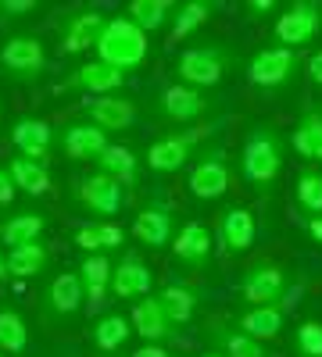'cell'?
I'll list each match as a JSON object with an SVG mask.
<instances>
[{"label":"cell","mask_w":322,"mask_h":357,"mask_svg":"<svg viewBox=\"0 0 322 357\" xmlns=\"http://www.w3.org/2000/svg\"><path fill=\"white\" fill-rule=\"evenodd\" d=\"M133 357H172L161 343H143V347H136L133 350Z\"/></svg>","instance_id":"obj_42"},{"label":"cell","mask_w":322,"mask_h":357,"mask_svg":"<svg viewBox=\"0 0 322 357\" xmlns=\"http://www.w3.org/2000/svg\"><path fill=\"white\" fill-rule=\"evenodd\" d=\"M57 143H61V154L72 158V161H97L111 146L108 132L97 129L94 122H86V118L82 122H68L61 132H57Z\"/></svg>","instance_id":"obj_14"},{"label":"cell","mask_w":322,"mask_h":357,"mask_svg":"<svg viewBox=\"0 0 322 357\" xmlns=\"http://www.w3.org/2000/svg\"><path fill=\"white\" fill-rule=\"evenodd\" d=\"M229 183H233V168H229L226 151L222 146H204L197 154V161L190 165L186 193L193 200H219L229 193Z\"/></svg>","instance_id":"obj_3"},{"label":"cell","mask_w":322,"mask_h":357,"mask_svg":"<svg viewBox=\"0 0 322 357\" xmlns=\"http://www.w3.org/2000/svg\"><path fill=\"white\" fill-rule=\"evenodd\" d=\"M204 139V129H180V132H165L158 136L151 146H147V168L158 172V175H172V172H180L193 151L200 146Z\"/></svg>","instance_id":"obj_10"},{"label":"cell","mask_w":322,"mask_h":357,"mask_svg":"<svg viewBox=\"0 0 322 357\" xmlns=\"http://www.w3.org/2000/svg\"><path fill=\"white\" fill-rule=\"evenodd\" d=\"M122 86H126V75L119 68L104 65V61H82L61 82V89H72V93H94V97H111V93H119Z\"/></svg>","instance_id":"obj_13"},{"label":"cell","mask_w":322,"mask_h":357,"mask_svg":"<svg viewBox=\"0 0 322 357\" xmlns=\"http://www.w3.org/2000/svg\"><path fill=\"white\" fill-rule=\"evenodd\" d=\"M11 143H15V154L33 158V161H47L54 143H57V132H54V126L43 122V118L25 114L11 126Z\"/></svg>","instance_id":"obj_15"},{"label":"cell","mask_w":322,"mask_h":357,"mask_svg":"<svg viewBox=\"0 0 322 357\" xmlns=\"http://www.w3.org/2000/svg\"><path fill=\"white\" fill-rule=\"evenodd\" d=\"M8 172H11V178H15V190H22V193H29V197H43V193H50V172H47V161H33V158H22V154H15L11 161H8Z\"/></svg>","instance_id":"obj_29"},{"label":"cell","mask_w":322,"mask_h":357,"mask_svg":"<svg viewBox=\"0 0 322 357\" xmlns=\"http://www.w3.org/2000/svg\"><path fill=\"white\" fill-rule=\"evenodd\" d=\"M4 279H11V272H8V254L0 250V282H4Z\"/></svg>","instance_id":"obj_45"},{"label":"cell","mask_w":322,"mask_h":357,"mask_svg":"<svg viewBox=\"0 0 322 357\" xmlns=\"http://www.w3.org/2000/svg\"><path fill=\"white\" fill-rule=\"evenodd\" d=\"M286 143L294 146L305 161H322V111L308 107L298 118V126H294V132H290Z\"/></svg>","instance_id":"obj_28"},{"label":"cell","mask_w":322,"mask_h":357,"mask_svg":"<svg viewBox=\"0 0 322 357\" xmlns=\"http://www.w3.org/2000/svg\"><path fill=\"white\" fill-rule=\"evenodd\" d=\"M158 111H161V118H168V122H197V118H204V111H208V97H204L200 89L172 82V86L161 89Z\"/></svg>","instance_id":"obj_20"},{"label":"cell","mask_w":322,"mask_h":357,"mask_svg":"<svg viewBox=\"0 0 322 357\" xmlns=\"http://www.w3.org/2000/svg\"><path fill=\"white\" fill-rule=\"evenodd\" d=\"M129 333H133V325H129V318L126 314H101L97 321H94V329H90V336H94V347L101 350V354H111V350H119L126 340H129Z\"/></svg>","instance_id":"obj_35"},{"label":"cell","mask_w":322,"mask_h":357,"mask_svg":"<svg viewBox=\"0 0 322 357\" xmlns=\"http://www.w3.org/2000/svg\"><path fill=\"white\" fill-rule=\"evenodd\" d=\"M29 347V325L18 307L0 304V354H25Z\"/></svg>","instance_id":"obj_36"},{"label":"cell","mask_w":322,"mask_h":357,"mask_svg":"<svg viewBox=\"0 0 322 357\" xmlns=\"http://www.w3.org/2000/svg\"><path fill=\"white\" fill-rule=\"evenodd\" d=\"M75 200L82 211L97 215V222H111L126 207V186H119L104 172H90L75 183Z\"/></svg>","instance_id":"obj_6"},{"label":"cell","mask_w":322,"mask_h":357,"mask_svg":"<svg viewBox=\"0 0 322 357\" xmlns=\"http://www.w3.org/2000/svg\"><path fill=\"white\" fill-rule=\"evenodd\" d=\"M172 254L180 257V264H190V268H204L212 257V229L204 222H186L180 225L172 240Z\"/></svg>","instance_id":"obj_22"},{"label":"cell","mask_w":322,"mask_h":357,"mask_svg":"<svg viewBox=\"0 0 322 357\" xmlns=\"http://www.w3.org/2000/svg\"><path fill=\"white\" fill-rule=\"evenodd\" d=\"M308 79H312L315 86H322V50H315V54L308 57Z\"/></svg>","instance_id":"obj_43"},{"label":"cell","mask_w":322,"mask_h":357,"mask_svg":"<svg viewBox=\"0 0 322 357\" xmlns=\"http://www.w3.org/2000/svg\"><path fill=\"white\" fill-rule=\"evenodd\" d=\"M86 304V293H82V282L75 272H61V275H54L47 293H43V318H54V321H61L68 314H75L79 307Z\"/></svg>","instance_id":"obj_19"},{"label":"cell","mask_w":322,"mask_h":357,"mask_svg":"<svg viewBox=\"0 0 322 357\" xmlns=\"http://www.w3.org/2000/svg\"><path fill=\"white\" fill-rule=\"evenodd\" d=\"M258 240V218L251 207H226L219 215V243L226 254H247Z\"/></svg>","instance_id":"obj_16"},{"label":"cell","mask_w":322,"mask_h":357,"mask_svg":"<svg viewBox=\"0 0 322 357\" xmlns=\"http://www.w3.org/2000/svg\"><path fill=\"white\" fill-rule=\"evenodd\" d=\"M294 200H298V207H301L308 218H319V215H322V172L305 168V172L298 175Z\"/></svg>","instance_id":"obj_37"},{"label":"cell","mask_w":322,"mask_h":357,"mask_svg":"<svg viewBox=\"0 0 322 357\" xmlns=\"http://www.w3.org/2000/svg\"><path fill=\"white\" fill-rule=\"evenodd\" d=\"M172 15H175V0H133L126 18L143 29V33H154L161 25H172Z\"/></svg>","instance_id":"obj_34"},{"label":"cell","mask_w":322,"mask_h":357,"mask_svg":"<svg viewBox=\"0 0 322 357\" xmlns=\"http://www.w3.org/2000/svg\"><path fill=\"white\" fill-rule=\"evenodd\" d=\"M86 122H94L104 132H126L136 126V104L126 100L122 93H111V97H94L86 104Z\"/></svg>","instance_id":"obj_18"},{"label":"cell","mask_w":322,"mask_h":357,"mask_svg":"<svg viewBox=\"0 0 322 357\" xmlns=\"http://www.w3.org/2000/svg\"><path fill=\"white\" fill-rule=\"evenodd\" d=\"M0 357H4V354H0Z\"/></svg>","instance_id":"obj_47"},{"label":"cell","mask_w":322,"mask_h":357,"mask_svg":"<svg viewBox=\"0 0 322 357\" xmlns=\"http://www.w3.org/2000/svg\"><path fill=\"white\" fill-rule=\"evenodd\" d=\"M290 293V275L272 261H258L240 275V296L247 307H265V304H283Z\"/></svg>","instance_id":"obj_7"},{"label":"cell","mask_w":322,"mask_h":357,"mask_svg":"<svg viewBox=\"0 0 322 357\" xmlns=\"http://www.w3.org/2000/svg\"><path fill=\"white\" fill-rule=\"evenodd\" d=\"M208 336H212V343H215V350L222 357H269L265 343L244 336L237 325H212Z\"/></svg>","instance_id":"obj_31"},{"label":"cell","mask_w":322,"mask_h":357,"mask_svg":"<svg viewBox=\"0 0 322 357\" xmlns=\"http://www.w3.org/2000/svg\"><path fill=\"white\" fill-rule=\"evenodd\" d=\"M200 357H222V354L219 350H208V354H200Z\"/></svg>","instance_id":"obj_46"},{"label":"cell","mask_w":322,"mask_h":357,"mask_svg":"<svg viewBox=\"0 0 322 357\" xmlns=\"http://www.w3.org/2000/svg\"><path fill=\"white\" fill-rule=\"evenodd\" d=\"M43 232H47V218L40 211H18L0 225V240L15 250V247H25V243H40Z\"/></svg>","instance_id":"obj_30"},{"label":"cell","mask_w":322,"mask_h":357,"mask_svg":"<svg viewBox=\"0 0 322 357\" xmlns=\"http://www.w3.org/2000/svg\"><path fill=\"white\" fill-rule=\"evenodd\" d=\"M129 325H133V333H136L140 340H147V343H161V347H165V340H180V325L168 321V314H165L161 304L154 301V293L133 304Z\"/></svg>","instance_id":"obj_17"},{"label":"cell","mask_w":322,"mask_h":357,"mask_svg":"<svg viewBox=\"0 0 322 357\" xmlns=\"http://www.w3.org/2000/svg\"><path fill=\"white\" fill-rule=\"evenodd\" d=\"M97 61L119 68L122 75L136 72L147 61V33L136 29L126 15H111L104 22V33L97 40Z\"/></svg>","instance_id":"obj_2"},{"label":"cell","mask_w":322,"mask_h":357,"mask_svg":"<svg viewBox=\"0 0 322 357\" xmlns=\"http://www.w3.org/2000/svg\"><path fill=\"white\" fill-rule=\"evenodd\" d=\"M283 161H286V136L279 129H272V126L247 129L244 146H240V175H244L247 186L265 193L279 178Z\"/></svg>","instance_id":"obj_1"},{"label":"cell","mask_w":322,"mask_h":357,"mask_svg":"<svg viewBox=\"0 0 322 357\" xmlns=\"http://www.w3.org/2000/svg\"><path fill=\"white\" fill-rule=\"evenodd\" d=\"M111 272H115V261L108 254H86L75 268V275L82 282L86 293V304H101L104 293H111Z\"/></svg>","instance_id":"obj_24"},{"label":"cell","mask_w":322,"mask_h":357,"mask_svg":"<svg viewBox=\"0 0 322 357\" xmlns=\"http://www.w3.org/2000/svg\"><path fill=\"white\" fill-rule=\"evenodd\" d=\"M94 165H97V172L111 175L119 186H136L140 183V158L129 151V146H122V143H111Z\"/></svg>","instance_id":"obj_27"},{"label":"cell","mask_w":322,"mask_h":357,"mask_svg":"<svg viewBox=\"0 0 322 357\" xmlns=\"http://www.w3.org/2000/svg\"><path fill=\"white\" fill-rule=\"evenodd\" d=\"M298 68H301L298 50L279 47V43H269V47H261V50L251 54L247 79H251L258 89H279V86H286L290 79L298 75Z\"/></svg>","instance_id":"obj_5"},{"label":"cell","mask_w":322,"mask_h":357,"mask_svg":"<svg viewBox=\"0 0 322 357\" xmlns=\"http://www.w3.org/2000/svg\"><path fill=\"white\" fill-rule=\"evenodd\" d=\"M308 236L322 247V215H319V218H308Z\"/></svg>","instance_id":"obj_44"},{"label":"cell","mask_w":322,"mask_h":357,"mask_svg":"<svg viewBox=\"0 0 322 357\" xmlns=\"http://www.w3.org/2000/svg\"><path fill=\"white\" fill-rule=\"evenodd\" d=\"M283 321H286V311L283 304H265V307H244V314L237 318V329L258 343H265L272 336H279L283 329Z\"/></svg>","instance_id":"obj_25"},{"label":"cell","mask_w":322,"mask_h":357,"mask_svg":"<svg viewBox=\"0 0 322 357\" xmlns=\"http://www.w3.org/2000/svg\"><path fill=\"white\" fill-rule=\"evenodd\" d=\"M219 11V0H186V4H175L172 15V40H186L193 33H200L204 22Z\"/></svg>","instance_id":"obj_32"},{"label":"cell","mask_w":322,"mask_h":357,"mask_svg":"<svg viewBox=\"0 0 322 357\" xmlns=\"http://www.w3.org/2000/svg\"><path fill=\"white\" fill-rule=\"evenodd\" d=\"M154 301L161 304V311L168 314L172 325H186L200 307V289L190 282H168L154 293Z\"/></svg>","instance_id":"obj_23"},{"label":"cell","mask_w":322,"mask_h":357,"mask_svg":"<svg viewBox=\"0 0 322 357\" xmlns=\"http://www.w3.org/2000/svg\"><path fill=\"white\" fill-rule=\"evenodd\" d=\"M298 357H322V321H301L294 333Z\"/></svg>","instance_id":"obj_38"},{"label":"cell","mask_w":322,"mask_h":357,"mask_svg":"<svg viewBox=\"0 0 322 357\" xmlns=\"http://www.w3.org/2000/svg\"><path fill=\"white\" fill-rule=\"evenodd\" d=\"M175 232H180V225H175V211H172L168 204H161V200L147 204V207H143V211L133 218V236H136L143 247H154V250L172 247Z\"/></svg>","instance_id":"obj_12"},{"label":"cell","mask_w":322,"mask_h":357,"mask_svg":"<svg viewBox=\"0 0 322 357\" xmlns=\"http://www.w3.org/2000/svg\"><path fill=\"white\" fill-rule=\"evenodd\" d=\"M15 178H11V172H8V165H0V207H8L11 200H15Z\"/></svg>","instance_id":"obj_40"},{"label":"cell","mask_w":322,"mask_h":357,"mask_svg":"<svg viewBox=\"0 0 322 357\" xmlns=\"http://www.w3.org/2000/svg\"><path fill=\"white\" fill-rule=\"evenodd\" d=\"M0 68H4L11 79H22V82H33L47 72V50L36 36L29 33H18V36H8L4 47H0Z\"/></svg>","instance_id":"obj_9"},{"label":"cell","mask_w":322,"mask_h":357,"mask_svg":"<svg viewBox=\"0 0 322 357\" xmlns=\"http://www.w3.org/2000/svg\"><path fill=\"white\" fill-rule=\"evenodd\" d=\"M229 72V50L226 47H186L175 61V75L190 89H208L219 86Z\"/></svg>","instance_id":"obj_4"},{"label":"cell","mask_w":322,"mask_h":357,"mask_svg":"<svg viewBox=\"0 0 322 357\" xmlns=\"http://www.w3.org/2000/svg\"><path fill=\"white\" fill-rule=\"evenodd\" d=\"M276 11V0H247V18H265Z\"/></svg>","instance_id":"obj_41"},{"label":"cell","mask_w":322,"mask_h":357,"mask_svg":"<svg viewBox=\"0 0 322 357\" xmlns=\"http://www.w3.org/2000/svg\"><path fill=\"white\" fill-rule=\"evenodd\" d=\"M36 11V0H0V18H18Z\"/></svg>","instance_id":"obj_39"},{"label":"cell","mask_w":322,"mask_h":357,"mask_svg":"<svg viewBox=\"0 0 322 357\" xmlns=\"http://www.w3.org/2000/svg\"><path fill=\"white\" fill-rule=\"evenodd\" d=\"M122 240H126V232L115 225V222H86L72 236V243L82 254H108L115 247H122Z\"/></svg>","instance_id":"obj_26"},{"label":"cell","mask_w":322,"mask_h":357,"mask_svg":"<svg viewBox=\"0 0 322 357\" xmlns=\"http://www.w3.org/2000/svg\"><path fill=\"white\" fill-rule=\"evenodd\" d=\"M151 289H154V272L140 254H126V257L115 261L111 293L119 296V301H143V296H151Z\"/></svg>","instance_id":"obj_11"},{"label":"cell","mask_w":322,"mask_h":357,"mask_svg":"<svg viewBox=\"0 0 322 357\" xmlns=\"http://www.w3.org/2000/svg\"><path fill=\"white\" fill-rule=\"evenodd\" d=\"M104 15L94 11V8H86V11H75L65 29H61V50L65 54H86V50H97V40L104 33Z\"/></svg>","instance_id":"obj_21"},{"label":"cell","mask_w":322,"mask_h":357,"mask_svg":"<svg viewBox=\"0 0 322 357\" xmlns=\"http://www.w3.org/2000/svg\"><path fill=\"white\" fill-rule=\"evenodd\" d=\"M54 261L50 247L40 240V243H25V247H15L8 250V272L11 279H33L40 272H47V264Z\"/></svg>","instance_id":"obj_33"},{"label":"cell","mask_w":322,"mask_h":357,"mask_svg":"<svg viewBox=\"0 0 322 357\" xmlns=\"http://www.w3.org/2000/svg\"><path fill=\"white\" fill-rule=\"evenodd\" d=\"M276 43L279 47H308L319 33H322V4H315V0H294L279 18H276Z\"/></svg>","instance_id":"obj_8"}]
</instances>
